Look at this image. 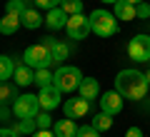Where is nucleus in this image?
<instances>
[{
    "mask_svg": "<svg viewBox=\"0 0 150 137\" xmlns=\"http://www.w3.org/2000/svg\"><path fill=\"white\" fill-rule=\"evenodd\" d=\"M148 75L138 72V70H120L118 77H115V90L125 100H143L148 95Z\"/></svg>",
    "mask_w": 150,
    "mask_h": 137,
    "instance_id": "nucleus-1",
    "label": "nucleus"
},
{
    "mask_svg": "<svg viewBox=\"0 0 150 137\" xmlns=\"http://www.w3.org/2000/svg\"><path fill=\"white\" fill-rule=\"evenodd\" d=\"M23 63L30 65L33 70H43V67L55 65V55H53V50H50L45 42H40V45H30V48L23 53Z\"/></svg>",
    "mask_w": 150,
    "mask_h": 137,
    "instance_id": "nucleus-2",
    "label": "nucleus"
},
{
    "mask_svg": "<svg viewBox=\"0 0 150 137\" xmlns=\"http://www.w3.org/2000/svg\"><path fill=\"white\" fill-rule=\"evenodd\" d=\"M90 27H93V32L100 35V37H112L120 30L115 13H108V10H93L90 13Z\"/></svg>",
    "mask_w": 150,
    "mask_h": 137,
    "instance_id": "nucleus-3",
    "label": "nucleus"
},
{
    "mask_svg": "<svg viewBox=\"0 0 150 137\" xmlns=\"http://www.w3.org/2000/svg\"><path fill=\"white\" fill-rule=\"evenodd\" d=\"M83 80H85L83 72L78 67H73V65H60L55 70V87L60 92H73V90H78Z\"/></svg>",
    "mask_w": 150,
    "mask_h": 137,
    "instance_id": "nucleus-4",
    "label": "nucleus"
},
{
    "mask_svg": "<svg viewBox=\"0 0 150 137\" xmlns=\"http://www.w3.org/2000/svg\"><path fill=\"white\" fill-rule=\"evenodd\" d=\"M40 100H38L35 95H18V100L13 102V112H15V117H20V120H28V117H38L40 115Z\"/></svg>",
    "mask_w": 150,
    "mask_h": 137,
    "instance_id": "nucleus-5",
    "label": "nucleus"
},
{
    "mask_svg": "<svg viewBox=\"0 0 150 137\" xmlns=\"http://www.w3.org/2000/svg\"><path fill=\"white\" fill-rule=\"evenodd\" d=\"M65 32H68V40H85V37L93 32V27H90V18H85L83 13H78V15H70L68 25H65Z\"/></svg>",
    "mask_w": 150,
    "mask_h": 137,
    "instance_id": "nucleus-6",
    "label": "nucleus"
},
{
    "mask_svg": "<svg viewBox=\"0 0 150 137\" xmlns=\"http://www.w3.org/2000/svg\"><path fill=\"white\" fill-rule=\"evenodd\" d=\"M128 55L135 63H148L150 60V37L148 35H135L128 45Z\"/></svg>",
    "mask_w": 150,
    "mask_h": 137,
    "instance_id": "nucleus-7",
    "label": "nucleus"
},
{
    "mask_svg": "<svg viewBox=\"0 0 150 137\" xmlns=\"http://www.w3.org/2000/svg\"><path fill=\"white\" fill-rule=\"evenodd\" d=\"M63 110H65V117L78 120V117L88 115V110H90V100H88V97H83V95H78V97H73V100H65Z\"/></svg>",
    "mask_w": 150,
    "mask_h": 137,
    "instance_id": "nucleus-8",
    "label": "nucleus"
},
{
    "mask_svg": "<svg viewBox=\"0 0 150 137\" xmlns=\"http://www.w3.org/2000/svg\"><path fill=\"white\" fill-rule=\"evenodd\" d=\"M123 100H125V97L120 95L118 90H110V92H105V95L100 97V110L115 117L120 110H123Z\"/></svg>",
    "mask_w": 150,
    "mask_h": 137,
    "instance_id": "nucleus-9",
    "label": "nucleus"
},
{
    "mask_svg": "<svg viewBox=\"0 0 150 137\" xmlns=\"http://www.w3.org/2000/svg\"><path fill=\"white\" fill-rule=\"evenodd\" d=\"M63 92H60L55 85H48V87H40V95H38V100H40V107L43 110H55V107L60 105V100H63Z\"/></svg>",
    "mask_w": 150,
    "mask_h": 137,
    "instance_id": "nucleus-10",
    "label": "nucleus"
},
{
    "mask_svg": "<svg viewBox=\"0 0 150 137\" xmlns=\"http://www.w3.org/2000/svg\"><path fill=\"white\" fill-rule=\"evenodd\" d=\"M43 42L48 45L50 50H53V55H55V65L63 63V60H68V55H70V45H68V42L53 40V37H43Z\"/></svg>",
    "mask_w": 150,
    "mask_h": 137,
    "instance_id": "nucleus-11",
    "label": "nucleus"
},
{
    "mask_svg": "<svg viewBox=\"0 0 150 137\" xmlns=\"http://www.w3.org/2000/svg\"><path fill=\"white\" fill-rule=\"evenodd\" d=\"M70 20V15L63 10V8H55V10L48 13V18H45V25L50 27V30H60V27H65Z\"/></svg>",
    "mask_w": 150,
    "mask_h": 137,
    "instance_id": "nucleus-12",
    "label": "nucleus"
},
{
    "mask_svg": "<svg viewBox=\"0 0 150 137\" xmlns=\"http://www.w3.org/2000/svg\"><path fill=\"white\" fill-rule=\"evenodd\" d=\"M13 77H15V85H18V87H28L30 82H35V70H33L30 65L20 63V65L15 67V75H13Z\"/></svg>",
    "mask_w": 150,
    "mask_h": 137,
    "instance_id": "nucleus-13",
    "label": "nucleus"
},
{
    "mask_svg": "<svg viewBox=\"0 0 150 137\" xmlns=\"http://www.w3.org/2000/svg\"><path fill=\"white\" fill-rule=\"evenodd\" d=\"M115 18L118 20H135L138 18V5H133L128 0H118L115 3Z\"/></svg>",
    "mask_w": 150,
    "mask_h": 137,
    "instance_id": "nucleus-14",
    "label": "nucleus"
},
{
    "mask_svg": "<svg viewBox=\"0 0 150 137\" xmlns=\"http://www.w3.org/2000/svg\"><path fill=\"white\" fill-rule=\"evenodd\" d=\"M20 25H23L20 15H13V13H5V15H3V20H0V32H3V35H15Z\"/></svg>",
    "mask_w": 150,
    "mask_h": 137,
    "instance_id": "nucleus-15",
    "label": "nucleus"
},
{
    "mask_svg": "<svg viewBox=\"0 0 150 137\" xmlns=\"http://www.w3.org/2000/svg\"><path fill=\"white\" fill-rule=\"evenodd\" d=\"M23 20V27H28V30H38V27L43 25V18H40V13L35 10V8H25V13L20 15Z\"/></svg>",
    "mask_w": 150,
    "mask_h": 137,
    "instance_id": "nucleus-16",
    "label": "nucleus"
},
{
    "mask_svg": "<svg viewBox=\"0 0 150 137\" xmlns=\"http://www.w3.org/2000/svg\"><path fill=\"white\" fill-rule=\"evenodd\" d=\"M78 92H80L83 97H88V100H95L98 92H100V82H98L95 77H85L80 82V87H78Z\"/></svg>",
    "mask_w": 150,
    "mask_h": 137,
    "instance_id": "nucleus-17",
    "label": "nucleus"
},
{
    "mask_svg": "<svg viewBox=\"0 0 150 137\" xmlns=\"http://www.w3.org/2000/svg\"><path fill=\"white\" fill-rule=\"evenodd\" d=\"M55 135H58V137H75V135H78V125H75V120H70V117L58 120V122H55Z\"/></svg>",
    "mask_w": 150,
    "mask_h": 137,
    "instance_id": "nucleus-18",
    "label": "nucleus"
},
{
    "mask_svg": "<svg viewBox=\"0 0 150 137\" xmlns=\"http://www.w3.org/2000/svg\"><path fill=\"white\" fill-rule=\"evenodd\" d=\"M15 67H18V65L13 63V58L3 55V58H0V80H3V82H8V80L15 75Z\"/></svg>",
    "mask_w": 150,
    "mask_h": 137,
    "instance_id": "nucleus-19",
    "label": "nucleus"
},
{
    "mask_svg": "<svg viewBox=\"0 0 150 137\" xmlns=\"http://www.w3.org/2000/svg\"><path fill=\"white\" fill-rule=\"evenodd\" d=\"M90 125L95 127L98 132H108V130L112 127V115H108V112H103V110H100L95 117H93V122H90Z\"/></svg>",
    "mask_w": 150,
    "mask_h": 137,
    "instance_id": "nucleus-20",
    "label": "nucleus"
},
{
    "mask_svg": "<svg viewBox=\"0 0 150 137\" xmlns=\"http://www.w3.org/2000/svg\"><path fill=\"white\" fill-rule=\"evenodd\" d=\"M35 85H38V87H48V85H55V72H50V67L35 70Z\"/></svg>",
    "mask_w": 150,
    "mask_h": 137,
    "instance_id": "nucleus-21",
    "label": "nucleus"
},
{
    "mask_svg": "<svg viewBox=\"0 0 150 137\" xmlns=\"http://www.w3.org/2000/svg\"><path fill=\"white\" fill-rule=\"evenodd\" d=\"M15 100H18V95H15V85L3 82V87H0V105H13Z\"/></svg>",
    "mask_w": 150,
    "mask_h": 137,
    "instance_id": "nucleus-22",
    "label": "nucleus"
},
{
    "mask_svg": "<svg viewBox=\"0 0 150 137\" xmlns=\"http://www.w3.org/2000/svg\"><path fill=\"white\" fill-rule=\"evenodd\" d=\"M15 130L20 132V135H35V132H38V120H35V117L20 120V122H15Z\"/></svg>",
    "mask_w": 150,
    "mask_h": 137,
    "instance_id": "nucleus-23",
    "label": "nucleus"
},
{
    "mask_svg": "<svg viewBox=\"0 0 150 137\" xmlns=\"http://www.w3.org/2000/svg\"><path fill=\"white\" fill-rule=\"evenodd\" d=\"M63 8L68 15H78V13H83V0H63Z\"/></svg>",
    "mask_w": 150,
    "mask_h": 137,
    "instance_id": "nucleus-24",
    "label": "nucleus"
},
{
    "mask_svg": "<svg viewBox=\"0 0 150 137\" xmlns=\"http://www.w3.org/2000/svg\"><path fill=\"white\" fill-rule=\"evenodd\" d=\"M5 13H13V15H23L25 13V0H10L5 5Z\"/></svg>",
    "mask_w": 150,
    "mask_h": 137,
    "instance_id": "nucleus-25",
    "label": "nucleus"
},
{
    "mask_svg": "<svg viewBox=\"0 0 150 137\" xmlns=\"http://www.w3.org/2000/svg\"><path fill=\"white\" fill-rule=\"evenodd\" d=\"M35 120H38V130H50V127H53V117L48 115V110H43Z\"/></svg>",
    "mask_w": 150,
    "mask_h": 137,
    "instance_id": "nucleus-26",
    "label": "nucleus"
},
{
    "mask_svg": "<svg viewBox=\"0 0 150 137\" xmlns=\"http://www.w3.org/2000/svg\"><path fill=\"white\" fill-rule=\"evenodd\" d=\"M75 137H100V132H98L93 125H83V127H78V135Z\"/></svg>",
    "mask_w": 150,
    "mask_h": 137,
    "instance_id": "nucleus-27",
    "label": "nucleus"
},
{
    "mask_svg": "<svg viewBox=\"0 0 150 137\" xmlns=\"http://www.w3.org/2000/svg\"><path fill=\"white\" fill-rule=\"evenodd\" d=\"M38 8H43V10H55V8L63 5V0H35Z\"/></svg>",
    "mask_w": 150,
    "mask_h": 137,
    "instance_id": "nucleus-28",
    "label": "nucleus"
},
{
    "mask_svg": "<svg viewBox=\"0 0 150 137\" xmlns=\"http://www.w3.org/2000/svg\"><path fill=\"white\" fill-rule=\"evenodd\" d=\"M138 18H150V5L148 3H140L138 5Z\"/></svg>",
    "mask_w": 150,
    "mask_h": 137,
    "instance_id": "nucleus-29",
    "label": "nucleus"
},
{
    "mask_svg": "<svg viewBox=\"0 0 150 137\" xmlns=\"http://www.w3.org/2000/svg\"><path fill=\"white\" fill-rule=\"evenodd\" d=\"M20 132L15 130V127H3V132H0V137H18Z\"/></svg>",
    "mask_w": 150,
    "mask_h": 137,
    "instance_id": "nucleus-30",
    "label": "nucleus"
},
{
    "mask_svg": "<svg viewBox=\"0 0 150 137\" xmlns=\"http://www.w3.org/2000/svg\"><path fill=\"white\" fill-rule=\"evenodd\" d=\"M125 137H143V130H140V127H130V130L125 132Z\"/></svg>",
    "mask_w": 150,
    "mask_h": 137,
    "instance_id": "nucleus-31",
    "label": "nucleus"
},
{
    "mask_svg": "<svg viewBox=\"0 0 150 137\" xmlns=\"http://www.w3.org/2000/svg\"><path fill=\"white\" fill-rule=\"evenodd\" d=\"M33 137H58V135H55V132H50V130H38Z\"/></svg>",
    "mask_w": 150,
    "mask_h": 137,
    "instance_id": "nucleus-32",
    "label": "nucleus"
},
{
    "mask_svg": "<svg viewBox=\"0 0 150 137\" xmlns=\"http://www.w3.org/2000/svg\"><path fill=\"white\" fill-rule=\"evenodd\" d=\"M0 117H3V122H8V117H10V110H8V105H3V115H0Z\"/></svg>",
    "mask_w": 150,
    "mask_h": 137,
    "instance_id": "nucleus-33",
    "label": "nucleus"
},
{
    "mask_svg": "<svg viewBox=\"0 0 150 137\" xmlns=\"http://www.w3.org/2000/svg\"><path fill=\"white\" fill-rule=\"evenodd\" d=\"M128 3H133V5H140V3H145V0H128Z\"/></svg>",
    "mask_w": 150,
    "mask_h": 137,
    "instance_id": "nucleus-34",
    "label": "nucleus"
},
{
    "mask_svg": "<svg viewBox=\"0 0 150 137\" xmlns=\"http://www.w3.org/2000/svg\"><path fill=\"white\" fill-rule=\"evenodd\" d=\"M103 3H112V5H115V3H118V0H103Z\"/></svg>",
    "mask_w": 150,
    "mask_h": 137,
    "instance_id": "nucleus-35",
    "label": "nucleus"
},
{
    "mask_svg": "<svg viewBox=\"0 0 150 137\" xmlns=\"http://www.w3.org/2000/svg\"><path fill=\"white\" fill-rule=\"evenodd\" d=\"M145 75H148V82H150V70H148V72H145Z\"/></svg>",
    "mask_w": 150,
    "mask_h": 137,
    "instance_id": "nucleus-36",
    "label": "nucleus"
},
{
    "mask_svg": "<svg viewBox=\"0 0 150 137\" xmlns=\"http://www.w3.org/2000/svg\"><path fill=\"white\" fill-rule=\"evenodd\" d=\"M25 3H28V0H25Z\"/></svg>",
    "mask_w": 150,
    "mask_h": 137,
    "instance_id": "nucleus-37",
    "label": "nucleus"
}]
</instances>
